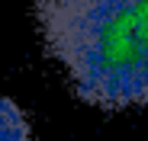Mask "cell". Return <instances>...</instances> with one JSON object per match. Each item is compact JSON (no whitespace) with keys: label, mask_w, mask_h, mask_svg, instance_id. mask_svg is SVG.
Returning <instances> with one entry per match:
<instances>
[{"label":"cell","mask_w":148,"mask_h":141,"mask_svg":"<svg viewBox=\"0 0 148 141\" xmlns=\"http://www.w3.org/2000/svg\"><path fill=\"white\" fill-rule=\"evenodd\" d=\"M36 22L84 103L148 109V0H39Z\"/></svg>","instance_id":"6da1fadb"},{"label":"cell","mask_w":148,"mask_h":141,"mask_svg":"<svg viewBox=\"0 0 148 141\" xmlns=\"http://www.w3.org/2000/svg\"><path fill=\"white\" fill-rule=\"evenodd\" d=\"M0 141H29V119L3 93H0Z\"/></svg>","instance_id":"7a4b0ae2"}]
</instances>
